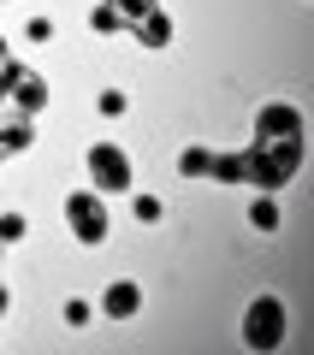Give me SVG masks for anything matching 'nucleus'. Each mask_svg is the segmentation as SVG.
Masks as SVG:
<instances>
[{"label":"nucleus","instance_id":"nucleus-13","mask_svg":"<svg viewBox=\"0 0 314 355\" xmlns=\"http://www.w3.org/2000/svg\"><path fill=\"white\" fill-rule=\"evenodd\" d=\"M0 148H30V125H24V119H18V125H6V130H0Z\"/></svg>","mask_w":314,"mask_h":355},{"label":"nucleus","instance_id":"nucleus-16","mask_svg":"<svg viewBox=\"0 0 314 355\" xmlns=\"http://www.w3.org/2000/svg\"><path fill=\"white\" fill-rule=\"evenodd\" d=\"M24 36H30V42H48V36H53V18H30Z\"/></svg>","mask_w":314,"mask_h":355},{"label":"nucleus","instance_id":"nucleus-9","mask_svg":"<svg viewBox=\"0 0 314 355\" xmlns=\"http://www.w3.org/2000/svg\"><path fill=\"white\" fill-rule=\"evenodd\" d=\"M125 24H131V18L119 12L113 0H107V6H95V12H89V30H101V36H113V30H125Z\"/></svg>","mask_w":314,"mask_h":355},{"label":"nucleus","instance_id":"nucleus-17","mask_svg":"<svg viewBox=\"0 0 314 355\" xmlns=\"http://www.w3.org/2000/svg\"><path fill=\"white\" fill-rule=\"evenodd\" d=\"M6 302H13V296H6V284H0V314H6Z\"/></svg>","mask_w":314,"mask_h":355},{"label":"nucleus","instance_id":"nucleus-15","mask_svg":"<svg viewBox=\"0 0 314 355\" xmlns=\"http://www.w3.org/2000/svg\"><path fill=\"white\" fill-rule=\"evenodd\" d=\"M65 326H89V302L72 296V302H65Z\"/></svg>","mask_w":314,"mask_h":355},{"label":"nucleus","instance_id":"nucleus-2","mask_svg":"<svg viewBox=\"0 0 314 355\" xmlns=\"http://www.w3.org/2000/svg\"><path fill=\"white\" fill-rule=\"evenodd\" d=\"M65 225L77 231V243H101L107 231H113V219H107V207H101V196L77 190V196H65Z\"/></svg>","mask_w":314,"mask_h":355},{"label":"nucleus","instance_id":"nucleus-6","mask_svg":"<svg viewBox=\"0 0 314 355\" xmlns=\"http://www.w3.org/2000/svg\"><path fill=\"white\" fill-rule=\"evenodd\" d=\"M137 308H142V291H137L131 279H119V284L101 291V314H107V320H131Z\"/></svg>","mask_w":314,"mask_h":355},{"label":"nucleus","instance_id":"nucleus-3","mask_svg":"<svg viewBox=\"0 0 314 355\" xmlns=\"http://www.w3.org/2000/svg\"><path fill=\"white\" fill-rule=\"evenodd\" d=\"M89 178H95V190L125 196L131 190V154L113 148V142H95V148H89Z\"/></svg>","mask_w":314,"mask_h":355},{"label":"nucleus","instance_id":"nucleus-8","mask_svg":"<svg viewBox=\"0 0 314 355\" xmlns=\"http://www.w3.org/2000/svg\"><path fill=\"white\" fill-rule=\"evenodd\" d=\"M249 225L255 231H279V202H273V196H255V202H249Z\"/></svg>","mask_w":314,"mask_h":355},{"label":"nucleus","instance_id":"nucleus-1","mask_svg":"<svg viewBox=\"0 0 314 355\" xmlns=\"http://www.w3.org/2000/svg\"><path fill=\"white\" fill-rule=\"evenodd\" d=\"M279 338H285V302L279 296H255L249 314H243V343L249 349H273Z\"/></svg>","mask_w":314,"mask_h":355},{"label":"nucleus","instance_id":"nucleus-5","mask_svg":"<svg viewBox=\"0 0 314 355\" xmlns=\"http://www.w3.org/2000/svg\"><path fill=\"white\" fill-rule=\"evenodd\" d=\"M0 95H13V101L24 107V113H36V107L48 101V95H42V77H30V71H13V65L0 71Z\"/></svg>","mask_w":314,"mask_h":355},{"label":"nucleus","instance_id":"nucleus-14","mask_svg":"<svg viewBox=\"0 0 314 355\" xmlns=\"http://www.w3.org/2000/svg\"><path fill=\"white\" fill-rule=\"evenodd\" d=\"M95 107H101V113H107V119H119V113H125V107H131V101H125V95H119V89H107V95H101V101H95Z\"/></svg>","mask_w":314,"mask_h":355},{"label":"nucleus","instance_id":"nucleus-18","mask_svg":"<svg viewBox=\"0 0 314 355\" xmlns=\"http://www.w3.org/2000/svg\"><path fill=\"white\" fill-rule=\"evenodd\" d=\"M0 60H6V42H0Z\"/></svg>","mask_w":314,"mask_h":355},{"label":"nucleus","instance_id":"nucleus-10","mask_svg":"<svg viewBox=\"0 0 314 355\" xmlns=\"http://www.w3.org/2000/svg\"><path fill=\"white\" fill-rule=\"evenodd\" d=\"M208 160H214V148H184V154H178V172L201 178V172H208Z\"/></svg>","mask_w":314,"mask_h":355},{"label":"nucleus","instance_id":"nucleus-11","mask_svg":"<svg viewBox=\"0 0 314 355\" xmlns=\"http://www.w3.org/2000/svg\"><path fill=\"white\" fill-rule=\"evenodd\" d=\"M24 214H0V249H13V243H24Z\"/></svg>","mask_w":314,"mask_h":355},{"label":"nucleus","instance_id":"nucleus-7","mask_svg":"<svg viewBox=\"0 0 314 355\" xmlns=\"http://www.w3.org/2000/svg\"><path fill=\"white\" fill-rule=\"evenodd\" d=\"M142 24H137V36H142V48H166L172 42V18L160 12V6H149V12H137Z\"/></svg>","mask_w":314,"mask_h":355},{"label":"nucleus","instance_id":"nucleus-4","mask_svg":"<svg viewBox=\"0 0 314 355\" xmlns=\"http://www.w3.org/2000/svg\"><path fill=\"white\" fill-rule=\"evenodd\" d=\"M255 137H261V142H290V137H302V113H297L290 101L261 107V119H255Z\"/></svg>","mask_w":314,"mask_h":355},{"label":"nucleus","instance_id":"nucleus-12","mask_svg":"<svg viewBox=\"0 0 314 355\" xmlns=\"http://www.w3.org/2000/svg\"><path fill=\"white\" fill-rule=\"evenodd\" d=\"M131 214H137L142 225H160V214H166V207H160V196H137V202H131Z\"/></svg>","mask_w":314,"mask_h":355}]
</instances>
